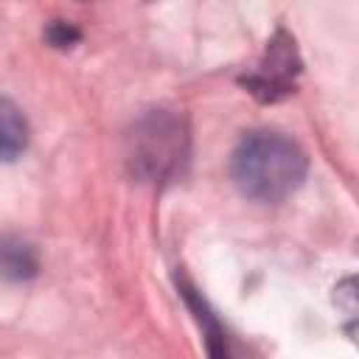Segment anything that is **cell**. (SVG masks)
Returning <instances> with one entry per match:
<instances>
[{
    "label": "cell",
    "instance_id": "1",
    "mask_svg": "<svg viewBox=\"0 0 359 359\" xmlns=\"http://www.w3.org/2000/svg\"><path fill=\"white\" fill-rule=\"evenodd\" d=\"M303 149L283 132L255 129L238 140L230 154V180L233 185L255 202H280L306 177Z\"/></svg>",
    "mask_w": 359,
    "mask_h": 359
},
{
    "label": "cell",
    "instance_id": "2",
    "mask_svg": "<svg viewBox=\"0 0 359 359\" xmlns=\"http://www.w3.org/2000/svg\"><path fill=\"white\" fill-rule=\"evenodd\" d=\"M185 157V129L180 118L165 109L149 112L132 135V165L146 177H168Z\"/></svg>",
    "mask_w": 359,
    "mask_h": 359
},
{
    "label": "cell",
    "instance_id": "3",
    "mask_svg": "<svg viewBox=\"0 0 359 359\" xmlns=\"http://www.w3.org/2000/svg\"><path fill=\"white\" fill-rule=\"evenodd\" d=\"M297 73H300V59L294 50V39L286 31H278L269 39L261 65L252 73L241 76V84L261 101H280L289 93H294Z\"/></svg>",
    "mask_w": 359,
    "mask_h": 359
},
{
    "label": "cell",
    "instance_id": "4",
    "mask_svg": "<svg viewBox=\"0 0 359 359\" xmlns=\"http://www.w3.org/2000/svg\"><path fill=\"white\" fill-rule=\"evenodd\" d=\"M177 286H180V292H182L185 303L191 306L194 317H196V320H199V325H202L205 345H208V356H210V359H233V353H230V342H227V334H224V328L219 325V320L213 317L210 306L202 300V294H196V289H194L191 283H185V280H177Z\"/></svg>",
    "mask_w": 359,
    "mask_h": 359
},
{
    "label": "cell",
    "instance_id": "5",
    "mask_svg": "<svg viewBox=\"0 0 359 359\" xmlns=\"http://www.w3.org/2000/svg\"><path fill=\"white\" fill-rule=\"evenodd\" d=\"M331 303H334L342 331L359 345V275H348L337 280L331 292Z\"/></svg>",
    "mask_w": 359,
    "mask_h": 359
},
{
    "label": "cell",
    "instance_id": "6",
    "mask_svg": "<svg viewBox=\"0 0 359 359\" xmlns=\"http://www.w3.org/2000/svg\"><path fill=\"white\" fill-rule=\"evenodd\" d=\"M25 140H28L25 118L20 115V109L8 98H3L0 101V151H3V160H14L25 149Z\"/></svg>",
    "mask_w": 359,
    "mask_h": 359
},
{
    "label": "cell",
    "instance_id": "7",
    "mask_svg": "<svg viewBox=\"0 0 359 359\" xmlns=\"http://www.w3.org/2000/svg\"><path fill=\"white\" fill-rule=\"evenodd\" d=\"M3 272L11 280H22L36 275V252L31 244H25L22 238H11L6 236L3 241Z\"/></svg>",
    "mask_w": 359,
    "mask_h": 359
},
{
    "label": "cell",
    "instance_id": "8",
    "mask_svg": "<svg viewBox=\"0 0 359 359\" xmlns=\"http://www.w3.org/2000/svg\"><path fill=\"white\" fill-rule=\"evenodd\" d=\"M45 36H48V42H50V45H56V48H67V45H73V42L79 39V31H76L73 25H67V22L56 20V22H50V25H48Z\"/></svg>",
    "mask_w": 359,
    "mask_h": 359
}]
</instances>
